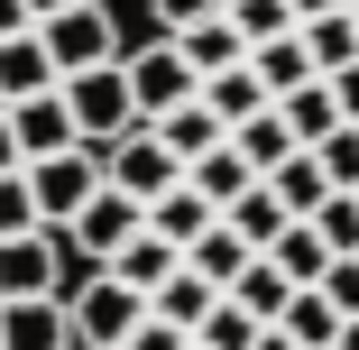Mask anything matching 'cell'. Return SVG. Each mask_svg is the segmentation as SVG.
<instances>
[{
  "mask_svg": "<svg viewBox=\"0 0 359 350\" xmlns=\"http://www.w3.org/2000/svg\"><path fill=\"white\" fill-rule=\"evenodd\" d=\"M10 138H19V157L37 166V157H55V148H74V102H65V83L55 93H28V102H10Z\"/></svg>",
  "mask_w": 359,
  "mask_h": 350,
  "instance_id": "obj_8",
  "label": "cell"
},
{
  "mask_svg": "<svg viewBox=\"0 0 359 350\" xmlns=\"http://www.w3.org/2000/svg\"><path fill=\"white\" fill-rule=\"evenodd\" d=\"M249 65H258V83H267V102H285L295 83H313V55H304V28H285V37L249 46Z\"/></svg>",
  "mask_w": 359,
  "mask_h": 350,
  "instance_id": "obj_17",
  "label": "cell"
},
{
  "mask_svg": "<svg viewBox=\"0 0 359 350\" xmlns=\"http://www.w3.org/2000/svg\"><path fill=\"white\" fill-rule=\"evenodd\" d=\"M249 258H258V249H249V240H240L231 222H212V231H203V240L184 249V267H194V276H212V286H222V295L240 286V267H249Z\"/></svg>",
  "mask_w": 359,
  "mask_h": 350,
  "instance_id": "obj_18",
  "label": "cell"
},
{
  "mask_svg": "<svg viewBox=\"0 0 359 350\" xmlns=\"http://www.w3.org/2000/svg\"><path fill=\"white\" fill-rule=\"evenodd\" d=\"M313 157H323V175H332V194H359V120H341V129L323 138Z\"/></svg>",
  "mask_w": 359,
  "mask_h": 350,
  "instance_id": "obj_33",
  "label": "cell"
},
{
  "mask_svg": "<svg viewBox=\"0 0 359 350\" xmlns=\"http://www.w3.org/2000/svg\"><path fill=\"white\" fill-rule=\"evenodd\" d=\"M148 10H157V37H175V28L212 19V10H231V0H148Z\"/></svg>",
  "mask_w": 359,
  "mask_h": 350,
  "instance_id": "obj_34",
  "label": "cell"
},
{
  "mask_svg": "<svg viewBox=\"0 0 359 350\" xmlns=\"http://www.w3.org/2000/svg\"><path fill=\"white\" fill-rule=\"evenodd\" d=\"M157 138H166V148H175V157L194 166L203 148H222V138H231V129H222V120H212V111H203V93H194V102H175V111L157 120Z\"/></svg>",
  "mask_w": 359,
  "mask_h": 350,
  "instance_id": "obj_24",
  "label": "cell"
},
{
  "mask_svg": "<svg viewBox=\"0 0 359 350\" xmlns=\"http://www.w3.org/2000/svg\"><path fill=\"white\" fill-rule=\"evenodd\" d=\"M19 28H37V19H28V0H0V37H19Z\"/></svg>",
  "mask_w": 359,
  "mask_h": 350,
  "instance_id": "obj_38",
  "label": "cell"
},
{
  "mask_svg": "<svg viewBox=\"0 0 359 350\" xmlns=\"http://www.w3.org/2000/svg\"><path fill=\"white\" fill-rule=\"evenodd\" d=\"M222 222H231V231H240V240H249V249H267V240H276V231H285V222H295V213H285V203H276V184H267V175H258V184H249V194H240V203H231V213H222Z\"/></svg>",
  "mask_w": 359,
  "mask_h": 350,
  "instance_id": "obj_27",
  "label": "cell"
},
{
  "mask_svg": "<svg viewBox=\"0 0 359 350\" xmlns=\"http://www.w3.org/2000/svg\"><path fill=\"white\" fill-rule=\"evenodd\" d=\"M120 74H129V102H138V120H166L175 102H194V93H203V74L184 65V46H175V37L129 46V55H120Z\"/></svg>",
  "mask_w": 359,
  "mask_h": 350,
  "instance_id": "obj_2",
  "label": "cell"
},
{
  "mask_svg": "<svg viewBox=\"0 0 359 350\" xmlns=\"http://www.w3.org/2000/svg\"><path fill=\"white\" fill-rule=\"evenodd\" d=\"M267 258L295 276V286H323V267H332V249H323V231H313V222H285V231L267 240Z\"/></svg>",
  "mask_w": 359,
  "mask_h": 350,
  "instance_id": "obj_25",
  "label": "cell"
},
{
  "mask_svg": "<svg viewBox=\"0 0 359 350\" xmlns=\"http://www.w3.org/2000/svg\"><path fill=\"white\" fill-rule=\"evenodd\" d=\"M10 166H28V157H19V138H10V111H0V175H10Z\"/></svg>",
  "mask_w": 359,
  "mask_h": 350,
  "instance_id": "obj_39",
  "label": "cell"
},
{
  "mask_svg": "<svg viewBox=\"0 0 359 350\" xmlns=\"http://www.w3.org/2000/svg\"><path fill=\"white\" fill-rule=\"evenodd\" d=\"M212 222H222V213H212L194 184H175V194H157V203H148V231H157V240H175V249H194Z\"/></svg>",
  "mask_w": 359,
  "mask_h": 350,
  "instance_id": "obj_19",
  "label": "cell"
},
{
  "mask_svg": "<svg viewBox=\"0 0 359 350\" xmlns=\"http://www.w3.org/2000/svg\"><path fill=\"white\" fill-rule=\"evenodd\" d=\"M231 28H240L249 46H267V37L295 28V0H231Z\"/></svg>",
  "mask_w": 359,
  "mask_h": 350,
  "instance_id": "obj_32",
  "label": "cell"
},
{
  "mask_svg": "<svg viewBox=\"0 0 359 350\" xmlns=\"http://www.w3.org/2000/svg\"><path fill=\"white\" fill-rule=\"evenodd\" d=\"M304 55H313V74H332V65H359V10L304 19Z\"/></svg>",
  "mask_w": 359,
  "mask_h": 350,
  "instance_id": "obj_28",
  "label": "cell"
},
{
  "mask_svg": "<svg viewBox=\"0 0 359 350\" xmlns=\"http://www.w3.org/2000/svg\"><path fill=\"white\" fill-rule=\"evenodd\" d=\"M212 304H222V286H212V276H194V267H175L166 286L148 295V314H157V323H175V332H194Z\"/></svg>",
  "mask_w": 359,
  "mask_h": 350,
  "instance_id": "obj_21",
  "label": "cell"
},
{
  "mask_svg": "<svg viewBox=\"0 0 359 350\" xmlns=\"http://www.w3.org/2000/svg\"><path fill=\"white\" fill-rule=\"evenodd\" d=\"M37 46L55 55V74H93V65H120V28L102 0H74V10L37 19Z\"/></svg>",
  "mask_w": 359,
  "mask_h": 350,
  "instance_id": "obj_3",
  "label": "cell"
},
{
  "mask_svg": "<svg viewBox=\"0 0 359 350\" xmlns=\"http://www.w3.org/2000/svg\"><path fill=\"white\" fill-rule=\"evenodd\" d=\"M102 175H111L120 194H138V203H157V194H175V184H184V157L157 138V120H129L111 148H102Z\"/></svg>",
  "mask_w": 359,
  "mask_h": 350,
  "instance_id": "obj_1",
  "label": "cell"
},
{
  "mask_svg": "<svg viewBox=\"0 0 359 350\" xmlns=\"http://www.w3.org/2000/svg\"><path fill=\"white\" fill-rule=\"evenodd\" d=\"M175 267H184V249H175V240H157L148 222H138V231H129V240L111 249V276H120V286H138V295H157Z\"/></svg>",
  "mask_w": 359,
  "mask_h": 350,
  "instance_id": "obj_12",
  "label": "cell"
},
{
  "mask_svg": "<svg viewBox=\"0 0 359 350\" xmlns=\"http://www.w3.org/2000/svg\"><path fill=\"white\" fill-rule=\"evenodd\" d=\"M231 148H240V157H249V166L267 175V166H285V157H295V129H285V111L267 102L258 120H240V129H231Z\"/></svg>",
  "mask_w": 359,
  "mask_h": 350,
  "instance_id": "obj_23",
  "label": "cell"
},
{
  "mask_svg": "<svg viewBox=\"0 0 359 350\" xmlns=\"http://www.w3.org/2000/svg\"><path fill=\"white\" fill-rule=\"evenodd\" d=\"M120 350H194V332H175V323H157V314H138V332H129Z\"/></svg>",
  "mask_w": 359,
  "mask_h": 350,
  "instance_id": "obj_35",
  "label": "cell"
},
{
  "mask_svg": "<svg viewBox=\"0 0 359 350\" xmlns=\"http://www.w3.org/2000/svg\"><path fill=\"white\" fill-rule=\"evenodd\" d=\"M175 46H184V65H194V74H231V65H249V37L231 28V10H212V19L175 28Z\"/></svg>",
  "mask_w": 359,
  "mask_h": 350,
  "instance_id": "obj_13",
  "label": "cell"
},
{
  "mask_svg": "<svg viewBox=\"0 0 359 350\" xmlns=\"http://www.w3.org/2000/svg\"><path fill=\"white\" fill-rule=\"evenodd\" d=\"M0 350H74V314H65L55 295L0 304Z\"/></svg>",
  "mask_w": 359,
  "mask_h": 350,
  "instance_id": "obj_9",
  "label": "cell"
},
{
  "mask_svg": "<svg viewBox=\"0 0 359 350\" xmlns=\"http://www.w3.org/2000/svg\"><path fill=\"white\" fill-rule=\"evenodd\" d=\"M258 332H267V323H258L249 304H231V295H222V304L194 323V350H258Z\"/></svg>",
  "mask_w": 359,
  "mask_h": 350,
  "instance_id": "obj_29",
  "label": "cell"
},
{
  "mask_svg": "<svg viewBox=\"0 0 359 350\" xmlns=\"http://www.w3.org/2000/svg\"><path fill=\"white\" fill-rule=\"evenodd\" d=\"M350 10H359V0H350Z\"/></svg>",
  "mask_w": 359,
  "mask_h": 350,
  "instance_id": "obj_44",
  "label": "cell"
},
{
  "mask_svg": "<svg viewBox=\"0 0 359 350\" xmlns=\"http://www.w3.org/2000/svg\"><path fill=\"white\" fill-rule=\"evenodd\" d=\"M55 10H74V0H28V19H55Z\"/></svg>",
  "mask_w": 359,
  "mask_h": 350,
  "instance_id": "obj_42",
  "label": "cell"
},
{
  "mask_svg": "<svg viewBox=\"0 0 359 350\" xmlns=\"http://www.w3.org/2000/svg\"><path fill=\"white\" fill-rule=\"evenodd\" d=\"M258 350H295V332H285V323H267V332H258Z\"/></svg>",
  "mask_w": 359,
  "mask_h": 350,
  "instance_id": "obj_41",
  "label": "cell"
},
{
  "mask_svg": "<svg viewBox=\"0 0 359 350\" xmlns=\"http://www.w3.org/2000/svg\"><path fill=\"white\" fill-rule=\"evenodd\" d=\"M19 231H46L37 194H28V166H10V175H0V240H19Z\"/></svg>",
  "mask_w": 359,
  "mask_h": 350,
  "instance_id": "obj_31",
  "label": "cell"
},
{
  "mask_svg": "<svg viewBox=\"0 0 359 350\" xmlns=\"http://www.w3.org/2000/svg\"><path fill=\"white\" fill-rule=\"evenodd\" d=\"M203 111L222 120V129L258 120V111H267V83H258V65H231V74H203Z\"/></svg>",
  "mask_w": 359,
  "mask_h": 350,
  "instance_id": "obj_15",
  "label": "cell"
},
{
  "mask_svg": "<svg viewBox=\"0 0 359 350\" xmlns=\"http://www.w3.org/2000/svg\"><path fill=\"white\" fill-rule=\"evenodd\" d=\"M28 194H37V213H46V231H55V222H74L83 203L102 194V148H83V138H74V148H55V157H37V166H28Z\"/></svg>",
  "mask_w": 359,
  "mask_h": 350,
  "instance_id": "obj_4",
  "label": "cell"
},
{
  "mask_svg": "<svg viewBox=\"0 0 359 350\" xmlns=\"http://www.w3.org/2000/svg\"><path fill=\"white\" fill-rule=\"evenodd\" d=\"M19 295H55V231L0 240V304H19Z\"/></svg>",
  "mask_w": 359,
  "mask_h": 350,
  "instance_id": "obj_10",
  "label": "cell"
},
{
  "mask_svg": "<svg viewBox=\"0 0 359 350\" xmlns=\"http://www.w3.org/2000/svg\"><path fill=\"white\" fill-rule=\"evenodd\" d=\"M332 10H350V0H295V28L304 19H332Z\"/></svg>",
  "mask_w": 359,
  "mask_h": 350,
  "instance_id": "obj_40",
  "label": "cell"
},
{
  "mask_svg": "<svg viewBox=\"0 0 359 350\" xmlns=\"http://www.w3.org/2000/svg\"><path fill=\"white\" fill-rule=\"evenodd\" d=\"M65 74H55V55L37 46V28H19V37H0V111L10 102H28V93H55Z\"/></svg>",
  "mask_w": 359,
  "mask_h": 350,
  "instance_id": "obj_11",
  "label": "cell"
},
{
  "mask_svg": "<svg viewBox=\"0 0 359 350\" xmlns=\"http://www.w3.org/2000/svg\"><path fill=\"white\" fill-rule=\"evenodd\" d=\"M323 83H332V102H341V120H359V65H332Z\"/></svg>",
  "mask_w": 359,
  "mask_h": 350,
  "instance_id": "obj_37",
  "label": "cell"
},
{
  "mask_svg": "<svg viewBox=\"0 0 359 350\" xmlns=\"http://www.w3.org/2000/svg\"><path fill=\"white\" fill-rule=\"evenodd\" d=\"M65 102H74V129H83V148H111V138L138 120V102H129V74H120V65L65 74Z\"/></svg>",
  "mask_w": 359,
  "mask_h": 350,
  "instance_id": "obj_5",
  "label": "cell"
},
{
  "mask_svg": "<svg viewBox=\"0 0 359 350\" xmlns=\"http://www.w3.org/2000/svg\"><path fill=\"white\" fill-rule=\"evenodd\" d=\"M276 111H285V129H295V148H323V138L341 129V102H332V83H323V74H313V83H295Z\"/></svg>",
  "mask_w": 359,
  "mask_h": 350,
  "instance_id": "obj_20",
  "label": "cell"
},
{
  "mask_svg": "<svg viewBox=\"0 0 359 350\" xmlns=\"http://www.w3.org/2000/svg\"><path fill=\"white\" fill-rule=\"evenodd\" d=\"M184 184H194V194L212 203V213H231V203H240V194L258 184V166H249V157L231 148V138H222V148H203V157L184 166Z\"/></svg>",
  "mask_w": 359,
  "mask_h": 350,
  "instance_id": "obj_14",
  "label": "cell"
},
{
  "mask_svg": "<svg viewBox=\"0 0 359 350\" xmlns=\"http://www.w3.org/2000/svg\"><path fill=\"white\" fill-rule=\"evenodd\" d=\"M276 323H285V332H295V350H332L350 314H341V304H332L323 286H295V295H285V314H276Z\"/></svg>",
  "mask_w": 359,
  "mask_h": 350,
  "instance_id": "obj_16",
  "label": "cell"
},
{
  "mask_svg": "<svg viewBox=\"0 0 359 350\" xmlns=\"http://www.w3.org/2000/svg\"><path fill=\"white\" fill-rule=\"evenodd\" d=\"M304 222L323 231L332 258H359V194H323V213H304Z\"/></svg>",
  "mask_w": 359,
  "mask_h": 350,
  "instance_id": "obj_30",
  "label": "cell"
},
{
  "mask_svg": "<svg viewBox=\"0 0 359 350\" xmlns=\"http://www.w3.org/2000/svg\"><path fill=\"white\" fill-rule=\"evenodd\" d=\"M323 295H332L341 314H359V258H332V267H323Z\"/></svg>",
  "mask_w": 359,
  "mask_h": 350,
  "instance_id": "obj_36",
  "label": "cell"
},
{
  "mask_svg": "<svg viewBox=\"0 0 359 350\" xmlns=\"http://www.w3.org/2000/svg\"><path fill=\"white\" fill-rule=\"evenodd\" d=\"M285 295H295V276H285V267H276L267 249H258V258L240 267V286H231V304H249L258 323H276V314H285Z\"/></svg>",
  "mask_w": 359,
  "mask_h": 350,
  "instance_id": "obj_26",
  "label": "cell"
},
{
  "mask_svg": "<svg viewBox=\"0 0 359 350\" xmlns=\"http://www.w3.org/2000/svg\"><path fill=\"white\" fill-rule=\"evenodd\" d=\"M332 350H359V314H350V323H341V341H332Z\"/></svg>",
  "mask_w": 359,
  "mask_h": 350,
  "instance_id": "obj_43",
  "label": "cell"
},
{
  "mask_svg": "<svg viewBox=\"0 0 359 350\" xmlns=\"http://www.w3.org/2000/svg\"><path fill=\"white\" fill-rule=\"evenodd\" d=\"M138 222H148V203H138V194H120V184L102 175V194L83 203V213H74V222H55V231H65V240H74V249H93V258L111 267V249H120V240H129Z\"/></svg>",
  "mask_w": 359,
  "mask_h": 350,
  "instance_id": "obj_7",
  "label": "cell"
},
{
  "mask_svg": "<svg viewBox=\"0 0 359 350\" xmlns=\"http://www.w3.org/2000/svg\"><path fill=\"white\" fill-rule=\"evenodd\" d=\"M267 184H276V203H285V213H323V194H332V175H323V157L313 148H295V157H285V166H267Z\"/></svg>",
  "mask_w": 359,
  "mask_h": 350,
  "instance_id": "obj_22",
  "label": "cell"
},
{
  "mask_svg": "<svg viewBox=\"0 0 359 350\" xmlns=\"http://www.w3.org/2000/svg\"><path fill=\"white\" fill-rule=\"evenodd\" d=\"M65 314H74V341H83V350H120V341L138 332V314H148V295H138V286H120V276L102 267V276H93V286L65 304Z\"/></svg>",
  "mask_w": 359,
  "mask_h": 350,
  "instance_id": "obj_6",
  "label": "cell"
}]
</instances>
